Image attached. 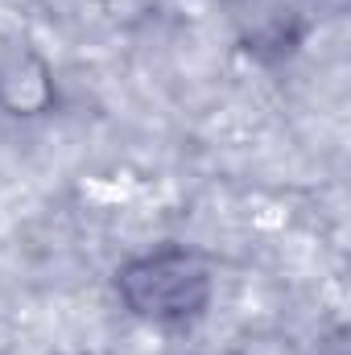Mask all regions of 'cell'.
Listing matches in <instances>:
<instances>
[{
    "label": "cell",
    "mask_w": 351,
    "mask_h": 355,
    "mask_svg": "<svg viewBox=\"0 0 351 355\" xmlns=\"http://www.w3.org/2000/svg\"><path fill=\"white\" fill-rule=\"evenodd\" d=\"M327 355H348V347H343V335H339V339H331V347H327Z\"/></svg>",
    "instance_id": "3957f363"
},
{
    "label": "cell",
    "mask_w": 351,
    "mask_h": 355,
    "mask_svg": "<svg viewBox=\"0 0 351 355\" xmlns=\"http://www.w3.org/2000/svg\"><path fill=\"white\" fill-rule=\"evenodd\" d=\"M58 99L50 62L25 46V42H4L0 46V112L4 116H46Z\"/></svg>",
    "instance_id": "7a4b0ae2"
},
{
    "label": "cell",
    "mask_w": 351,
    "mask_h": 355,
    "mask_svg": "<svg viewBox=\"0 0 351 355\" xmlns=\"http://www.w3.org/2000/svg\"><path fill=\"white\" fill-rule=\"evenodd\" d=\"M112 289L137 322L182 331V327H194L211 310L215 268L198 248L170 240V244L128 257L112 272Z\"/></svg>",
    "instance_id": "6da1fadb"
}]
</instances>
